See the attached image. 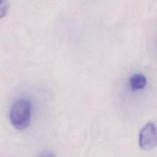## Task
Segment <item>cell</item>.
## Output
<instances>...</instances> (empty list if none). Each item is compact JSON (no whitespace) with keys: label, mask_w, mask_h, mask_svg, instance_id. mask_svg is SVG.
I'll return each instance as SVG.
<instances>
[{"label":"cell","mask_w":157,"mask_h":157,"mask_svg":"<svg viewBox=\"0 0 157 157\" xmlns=\"http://www.w3.org/2000/svg\"><path fill=\"white\" fill-rule=\"evenodd\" d=\"M32 117V104L27 99L17 100L13 103L9 111V120L12 125L18 130L27 128Z\"/></svg>","instance_id":"6da1fadb"},{"label":"cell","mask_w":157,"mask_h":157,"mask_svg":"<svg viewBox=\"0 0 157 157\" xmlns=\"http://www.w3.org/2000/svg\"><path fill=\"white\" fill-rule=\"evenodd\" d=\"M156 127L153 123L147 124L140 133L139 145L144 150H150L154 148L157 144Z\"/></svg>","instance_id":"7a4b0ae2"},{"label":"cell","mask_w":157,"mask_h":157,"mask_svg":"<svg viewBox=\"0 0 157 157\" xmlns=\"http://www.w3.org/2000/svg\"><path fill=\"white\" fill-rule=\"evenodd\" d=\"M130 88L134 91L142 90L147 84V78L142 74H135L130 78Z\"/></svg>","instance_id":"3957f363"},{"label":"cell","mask_w":157,"mask_h":157,"mask_svg":"<svg viewBox=\"0 0 157 157\" xmlns=\"http://www.w3.org/2000/svg\"><path fill=\"white\" fill-rule=\"evenodd\" d=\"M9 9V2L7 0H0V19L6 16Z\"/></svg>","instance_id":"277c9868"}]
</instances>
